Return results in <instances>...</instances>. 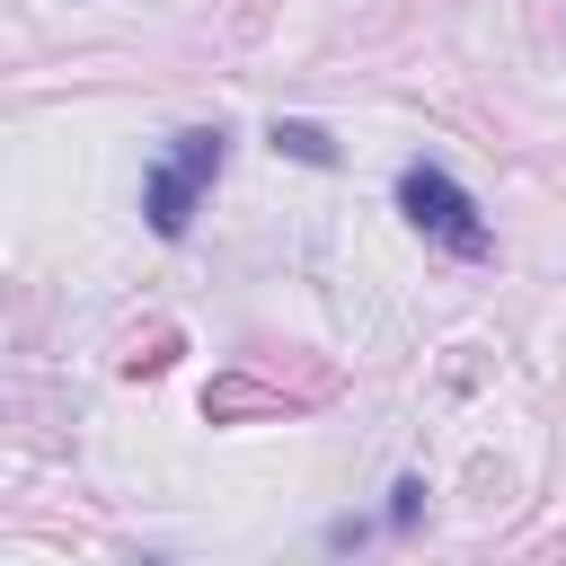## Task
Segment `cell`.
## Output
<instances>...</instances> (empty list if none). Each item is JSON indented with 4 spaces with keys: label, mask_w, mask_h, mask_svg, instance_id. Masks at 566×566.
<instances>
[{
    "label": "cell",
    "mask_w": 566,
    "mask_h": 566,
    "mask_svg": "<svg viewBox=\"0 0 566 566\" xmlns=\"http://www.w3.org/2000/svg\"><path fill=\"white\" fill-rule=\"evenodd\" d=\"M221 133H177V150L150 168V186H142V212H150V230L159 239H186V221H195V195L221 177Z\"/></svg>",
    "instance_id": "6da1fadb"
},
{
    "label": "cell",
    "mask_w": 566,
    "mask_h": 566,
    "mask_svg": "<svg viewBox=\"0 0 566 566\" xmlns=\"http://www.w3.org/2000/svg\"><path fill=\"white\" fill-rule=\"evenodd\" d=\"M398 203H407V221H416L424 239H442L451 256H486V221H478V203H469V186H460L451 168L416 159V168L398 177Z\"/></svg>",
    "instance_id": "7a4b0ae2"
},
{
    "label": "cell",
    "mask_w": 566,
    "mask_h": 566,
    "mask_svg": "<svg viewBox=\"0 0 566 566\" xmlns=\"http://www.w3.org/2000/svg\"><path fill=\"white\" fill-rule=\"evenodd\" d=\"M274 150H292V159H336L318 124H274Z\"/></svg>",
    "instance_id": "3957f363"
}]
</instances>
